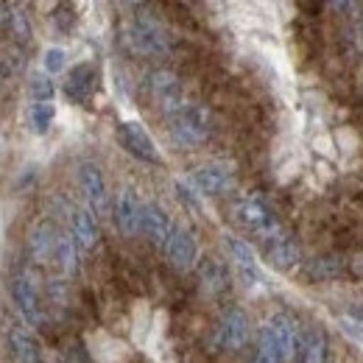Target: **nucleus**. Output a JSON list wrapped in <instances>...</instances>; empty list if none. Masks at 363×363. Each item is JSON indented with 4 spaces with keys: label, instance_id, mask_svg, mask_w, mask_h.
Returning a JSON list of instances; mask_svg holds the SVG:
<instances>
[{
    "label": "nucleus",
    "instance_id": "nucleus-1",
    "mask_svg": "<svg viewBox=\"0 0 363 363\" xmlns=\"http://www.w3.org/2000/svg\"><path fill=\"white\" fill-rule=\"evenodd\" d=\"M126 45L143 56H165L171 50V34L157 17L135 14L126 26Z\"/></svg>",
    "mask_w": 363,
    "mask_h": 363
},
{
    "label": "nucleus",
    "instance_id": "nucleus-2",
    "mask_svg": "<svg viewBox=\"0 0 363 363\" xmlns=\"http://www.w3.org/2000/svg\"><path fill=\"white\" fill-rule=\"evenodd\" d=\"M168 121H171V137H174V143L182 145V148H190V145L204 143L210 137V132H213V115L201 104L182 106L179 112L171 115Z\"/></svg>",
    "mask_w": 363,
    "mask_h": 363
},
{
    "label": "nucleus",
    "instance_id": "nucleus-3",
    "mask_svg": "<svg viewBox=\"0 0 363 363\" xmlns=\"http://www.w3.org/2000/svg\"><path fill=\"white\" fill-rule=\"evenodd\" d=\"M235 218L249 229V232H255L263 243H269L277 235H282L274 210L260 199V196H246L243 201H238V204H235Z\"/></svg>",
    "mask_w": 363,
    "mask_h": 363
},
{
    "label": "nucleus",
    "instance_id": "nucleus-4",
    "mask_svg": "<svg viewBox=\"0 0 363 363\" xmlns=\"http://www.w3.org/2000/svg\"><path fill=\"white\" fill-rule=\"evenodd\" d=\"M148 87H151V95L154 101L160 104V109L165 112V118L177 115L182 106H187V95H184V87H182L179 76L171 73V70H154L148 76Z\"/></svg>",
    "mask_w": 363,
    "mask_h": 363
},
{
    "label": "nucleus",
    "instance_id": "nucleus-5",
    "mask_svg": "<svg viewBox=\"0 0 363 363\" xmlns=\"http://www.w3.org/2000/svg\"><path fill=\"white\" fill-rule=\"evenodd\" d=\"M190 184L204 196H224L235 187L232 162H204L190 174Z\"/></svg>",
    "mask_w": 363,
    "mask_h": 363
},
{
    "label": "nucleus",
    "instance_id": "nucleus-6",
    "mask_svg": "<svg viewBox=\"0 0 363 363\" xmlns=\"http://www.w3.org/2000/svg\"><path fill=\"white\" fill-rule=\"evenodd\" d=\"M118 140H121V145H123L132 157H137V160L154 162V165L162 162V154H160L154 137L143 129V123H137V121H123V123L118 126Z\"/></svg>",
    "mask_w": 363,
    "mask_h": 363
},
{
    "label": "nucleus",
    "instance_id": "nucleus-7",
    "mask_svg": "<svg viewBox=\"0 0 363 363\" xmlns=\"http://www.w3.org/2000/svg\"><path fill=\"white\" fill-rule=\"evenodd\" d=\"M227 252L229 257H232V263H235V272H238L240 282L246 288H260L266 282L263 272H260V263H257V255H255V249L246 240H240L235 235H227Z\"/></svg>",
    "mask_w": 363,
    "mask_h": 363
},
{
    "label": "nucleus",
    "instance_id": "nucleus-8",
    "mask_svg": "<svg viewBox=\"0 0 363 363\" xmlns=\"http://www.w3.org/2000/svg\"><path fill=\"white\" fill-rule=\"evenodd\" d=\"M249 341V316L240 308H229L218 318V327L213 333V347L221 350H240Z\"/></svg>",
    "mask_w": 363,
    "mask_h": 363
},
{
    "label": "nucleus",
    "instance_id": "nucleus-9",
    "mask_svg": "<svg viewBox=\"0 0 363 363\" xmlns=\"http://www.w3.org/2000/svg\"><path fill=\"white\" fill-rule=\"evenodd\" d=\"M140 232H143L154 246L165 249V246H168V240H171L174 224H171L168 213H165L160 204L145 201V204L140 207Z\"/></svg>",
    "mask_w": 363,
    "mask_h": 363
},
{
    "label": "nucleus",
    "instance_id": "nucleus-10",
    "mask_svg": "<svg viewBox=\"0 0 363 363\" xmlns=\"http://www.w3.org/2000/svg\"><path fill=\"white\" fill-rule=\"evenodd\" d=\"M165 255L177 272H190L196 266V257H199V243H196L193 232L187 227H174L171 240L165 246Z\"/></svg>",
    "mask_w": 363,
    "mask_h": 363
},
{
    "label": "nucleus",
    "instance_id": "nucleus-11",
    "mask_svg": "<svg viewBox=\"0 0 363 363\" xmlns=\"http://www.w3.org/2000/svg\"><path fill=\"white\" fill-rule=\"evenodd\" d=\"M79 182H82V190H84V199L90 204L92 216H104L106 213V182L104 174L95 162H82L79 165Z\"/></svg>",
    "mask_w": 363,
    "mask_h": 363
},
{
    "label": "nucleus",
    "instance_id": "nucleus-12",
    "mask_svg": "<svg viewBox=\"0 0 363 363\" xmlns=\"http://www.w3.org/2000/svg\"><path fill=\"white\" fill-rule=\"evenodd\" d=\"M11 296H14L17 311L26 318V324L43 327V305H40L37 288H34V282H31L28 277H17V279L11 282Z\"/></svg>",
    "mask_w": 363,
    "mask_h": 363
},
{
    "label": "nucleus",
    "instance_id": "nucleus-13",
    "mask_svg": "<svg viewBox=\"0 0 363 363\" xmlns=\"http://www.w3.org/2000/svg\"><path fill=\"white\" fill-rule=\"evenodd\" d=\"M140 207H143V204L137 201V196L132 187H121V190H118L112 216H115V227L121 229L123 235H135V232H140Z\"/></svg>",
    "mask_w": 363,
    "mask_h": 363
},
{
    "label": "nucleus",
    "instance_id": "nucleus-14",
    "mask_svg": "<svg viewBox=\"0 0 363 363\" xmlns=\"http://www.w3.org/2000/svg\"><path fill=\"white\" fill-rule=\"evenodd\" d=\"M95 84H98V67H95L92 62H82V65H76V67L67 73L65 92H67L70 101L84 104V101H90V95L95 92Z\"/></svg>",
    "mask_w": 363,
    "mask_h": 363
},
{
    "label": "nucleus",
    "instance_id": "nucleus-15",
    "mask_svg": "<svg viewBox=\"0 0 363 363\" xmlns=\"http://www.w3.org/2000/svg\"><path fill=\"white\" fill-rule=\"evenodd\" d=\"M56 238H59V229L53 227V221H37L31 232H28V249H31V257L37 263H53V255H56Z\"/></svg>",
    "mask_w": 363,
    "mask_h": 363
},
{
    "label": "nucleus",
    "instance_id": "nucleus-16",
    "mask_svg": "<svg viewBox=\"0 0 363 363\" xmlns=\"http://www.w3.org/2000/svg\"><path fill=\"white\" fill-rule=\"evenodd\" d=\"M266 246V260H269V266L277 269V272H294L296 266H299V246L288 238V235H277L274 240L269 243H263Z\"/></svg>",
    "mask_w": 363,
    "mask_h": 363
},
{
    "label": "nucleus",
    "instance_id": "nucleus-17",
    "mask_svg": "<svg viewBox=\"0 0 363 363\" xmlns=\"http://www.w3.org/2000/svg\"><path fill=\"white\" fill-rule=\"evenodd\" d=\"M266 327L272 330V335H274V341H277V347H279V352H282V358L291 361L294 352H296V341H299V330H296L294 316H291V313H274V316L266 321Z\"/></svg>",
    "mask_w": 363,
    "mask_h": 363
},
{
    "label": "nucleus",
    "instance_id": "nucleus-18",
    "mask_svg": "<svg viewBox=\"0 0 363 363\" xmlns=\"http://www.w3.org/2000/svg\"><path fill=\"white\" fill-rule=\"evenodd\" d=\"M70 238L84 252L95 249V243H98V224H95V216H92L90 210H82V207L70 210Z\"/></svg>",
    "mask_w": 363,
    "mask_h": 363
},
{
    "label": "nucleus",
    "instance_id": "nucleus-19",
    "mask_svg": "<svg viewBox=\"0 0 363 363\" xmlns=\"http://www.w3.org/2000/svg\"><path fill=\"white\" fill-rule=\"evenodd\" d=\"M9 350H11V358L17 363H43L40 344L26 327H11L9 330Z\"/></svg>",
    "mask_w": 363,
    "mask_h": 363
},
{
    "label": "nucleus",
    "instance_id": "nucleus-20",
    "mask_svg": "<svg viewBox=\"0 0 363 363\" xmlns=\"http://www.w3.org/2000/svg\"><path fill=\"white\" fill-rule=\"evenodd\" d=\"M199 282H201V291H204L207 296H221L229 288L227 266H224L221 260H216V257L201 260V266H199Z\"/></svg>",
    "mask_w": 363,
    "mask_h": 363
},
{
    "label": "nucleus",
    "instance_id": "nucleus-21",
    "mask_svg": "<svg viewBox=\"0 0 363 363\" xmlns=\"http://www.w3.org/2000/svg\"><path fill=\"white\" fill-rule=\"evenodd\" d=\"M296 350H299V358H302V363H324V352H327L324 333H321L318 327H308V330L299 335Z\"/></svg>",
    "mask_w": 363,
    "mask_h": 363
},
{
    "label": "nucleus",
    "instance_id": "nucleus-22",
    "mask_svg": "<svg viewBox=\"0 0 363 363\" xmlns=\"http://www.w3.org/2000/svg\"><path fill=\"white\" fill-rule=\"evenodd\" d=\"M53 263H56L62 272L67 274V277H73V274L79 272L76 240H73L67 232H62V229H59V238H56V255H53Z\"/></svg>",
    "mask_w": 363,
    "mask_h": 363
},
{
    "label": "nucleus",
    "instance_id": "nucleus-23",
    "mask_svg": "<svg viewBox=\"0 0 363 363\" xmlns=\"http://www.w3.org/2000/svg\"><path fill=\"white\" fill-rule=\"evenodd\" d=\"M341 266H344V260H341L338 255H324V257H316V260L308 266V277L324 282V279H330V277H338V274H341Z\"/></svg>",
    "mask_w": 363,
    "mask_h": 363
},
{
    "label": "nucleus",
    "instance_id": "nucleus-24",
    "mask_svg": "<svg viewBox=\"0 0 363 363\" xmlns=\"http://www.w3.org/2000/svg\"><path fill=\"white\" fill-rule=\"evenodd\" d=\"M53 118H56V104H31L28 109V123L34 135H45Z\"/></svg>",
    "mask_w": 363,
    "mask_h": 363
},
{
    "label": "nucleus",
    "instance_id": "nucleus-25",
    "mask_svg": "<svg viewBox=\"0 0 363 363\" xmlns=\"http://www.w3.org/2000/svg\"><path fill=\"white\" fill-rule=\"evenodd\" d=\"M28 92H31V101H34V104H53V98H56V84H53V79L43 70V73H34V76H31Z\"/></svg>",
    "mask_w": 363,
    "mask_h": 363
},
{
    "label": "nucleus",
    "instance_id": "nucleus-26",
    "mask_svg": "<svg viewBox=\"0 0 363 363\" xmlns=\"http://www.w3.org/2000/svg\"><path fill=\"white\" fill-rule=\"evenodd\" d=\"M43 67H45V73L50 79L59 76V73L67 67V53H65V48H59V45L45 48V53H43Z\"/></svg>",
    "mask_w": 363,
    "mask_h": 363
},
{
    "label": "nucleus",
    "instance_id": "nucleus-27",
    "mask_svg": "<svg viewBox=\"0 0 363 363\" xmlns=\"http://www.w3.org/2000/svg\"><path fill=\"white\" fill-rule=\"evenodd\" d=\"M9 37H14L17 43H28L31 40V23L28 17L14 6V17H11V26H9Z\"/></svg>",
    "mask_w": 363,
    "mask_h": 363
},
{
    "label": "nucleus",
    "instance_id": "nucleus-28",
    "mask_svg": "<svg viewBox=\"0 0 363 363\" xmlns=\"http://www.w3.org/2000/svg\"><path fill=\"white\" fill-rule=\"evenodd\" d=\"M341 327H344V333H347L352 341H358V344L363 347V321H361V318L344 316V318H341Z\"/></svg>",
    "mask_w": 363,
    "mask_h": 363
},
{
    "label": "nucleus",
    "instance_id": "nucleus-29",
    "mask_svg": "<svg viewBox=\"0 0 363 363\" xmlns=\"http://www.w3.org/2000/svg\"><path fill=\"white\" fill-rule=\"evenodd\" d=\"M11 17H14V6H9V3H0V31H3V34H9Z\"/></svg>",
    "mask_w": 363,
    "mask_h": 363
},
{
    "label": "nucleus",
    "instance_id": "nucleus-30",
    "mask_svg": "<svg viewBox=\"0 0 363 363\" xmlns=\"http://www.w3.org/2000/svg\"><path fill=\"white\" fill-rule=\"evenodd\" d=\"M3 79H6V67H3V62H0V84H3Z\"/></svg>",
    "mask_w": 363,
    "mask_h": 363
}]
</instances>
